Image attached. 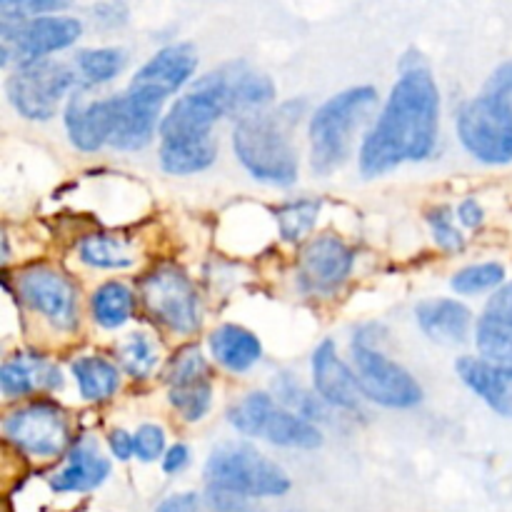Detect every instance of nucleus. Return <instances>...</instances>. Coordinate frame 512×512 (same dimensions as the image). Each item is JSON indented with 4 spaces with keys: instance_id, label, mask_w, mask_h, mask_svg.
Listing matches in <instances>:
<instances>
[{
    "instance_id": "1",
    "label": "nucleus",
    "mask_w": 512,
    "mask_h": 512,
    "mask_svg": "<svg viewBox=\"0 0 512 512\" xmlns=\"http://www.w3.org/2000/svg\"><path fill=\"white\" fill-rule=\"evenodd\" d=\"M440 93L423 63L405 65L383 113L360 145V173L378 178L405 160L430 158L438 145Z\"/></svg>"
},
{
    "instance_id": "2",
    "label": "nucleus",
    "mask_w": 512,
    "mask_h": 512,
    "mask_svg": "<svg viewBox=\"0 0 512 512\" xmlns=\"http://www.w3.org/2000/svg\"><path fill=\"white\" fill-rule=\"evenodd\" d=\"M300 100H288L275 110L238 118L233 148L243 168L260 183L290 188L298 180V153L293 128L303 115Z\"/></svg>"
},
{
    "instance_id": "3",
    "label": "nucleus",
    "mask_w": 512,
    "mask_h": 512,
    "mask_svg": "<svg viewBox=\"0 0 512 512\" xmlns=\"http://www.w3.org/2000/svg\"><path fill=\"white\" fill-rule=\"evenodd\" d=\"M378 105L373 85H358L325 100L310 118V165L318 175H330L348 160L360 125Z\"/></svg>"
},
{
    "instance_id": "4",
    "label": "nucleus",
    "mask_w": 512,
    "mask_h": 512,
    "mask_svg": "<svg viewBox=\"0 0 512 512\" xmlns=\"http://www.w3.org/2000/svg\"><path fill=\"white\" fill-rule=\"evenodd\" d=\"M208 488L228 490L243 498H280L290 490V478L280 465L248 443H225L205 463Z\"/></svg>"
},
{
    "instance_id": "5",
    "label": "nucleus",
    "mask_w": 512,
    "mask_h": 512,
    "mask_svg": "<svg viewBox=\"0 0 512 512\" xmlns=\"http://www.w3.org/2000/svg\"><path fill=\"white\" fill-rule=\"evenodd\" d=\"M233 115L228 70L215 68L180 95L160 120V140H205L213 138V125Z\"/></svg>"
},
{
    "instance_id": "6",
    "label": "nucleus",
    "mask_w": 512,
    "mask_h": 512,
    "mask_svg": "<svg viewBox=\"0 0 512 512\" xmlns=\"http://www.w3.org/2000/svg\"><path fill=\"white\" fill-rule=\"evenodd\" d=\"M228 420L238 433L248 435V438L268 440L280 448L315 450L323 445V433L310 420L283 408V405L275 403L273 395L260 393V390L238 400L228 410Z\"/></svg>"
},
{
    "instance_id": "7",
    "label": "nucleus",
    "mask_w": 512,
    "mask_h": 512,
    "mask_svg": "<svg viewBox=\"0 0 512 512\" xmlns=\"http://www.w3.org/2000/svg\"><path fill=\"white\" fill-rule=\"evenodd\" d=\"M375 325L358 330L353 338V363L358 383L363 395L370 403H378L383 408L408 410L423 403V388L415 383L413 375L390 360L383 350L375 348V340L370 338Z\"/></svg>"
},
{
    "instance_id": "8",
    "label": "nucleus",
    "mask_w": 512,
    "mask_h": 512,
    "mask_svg": "<svg viewBox=\"0 0 512 512\" xmlns=\"http://www.w3.org/2000/svg\"><path fill=\"white\" fill-rule=\"evenodd\" d=\"M458 138L475 160L485 165L512 163V103L483 93L458 113Z\"/></svg>"
},
{
    "instance_id": "9",
    "label": "nucleus",
    "mask_w": 512,
    "mask_h": 512,
    "mask_svg": "<svg viewBox=\"0 0 512 512\" xmlns=\"http://www.w3.org/2000/svg\"><path fill=\"white\" fill-rule=\"evenodd\" d=\"M75 78L73 70L60 60H28L15 68L5 83V93H8L10 105L23 115L25 120H45L55 118L60 108V100L68 93H75Z\"/></svg>"
},
{
    "instance_id": "10",
    "label": "nucleus",
    "mask_w": 512,
    "mask_h": 512,
    "mask_svg": "<svg viewBox=\"0 0 512 512\" xmlns=\"http://www.w3.org/2000/svg\"><path fill=\"white\" fill-rule=\"evenodd\" d=\"M140 300L155 323L175 335H193L203 323V305L193 280L175 265H158L140 280Z\"/></svg>"
},
{
    "instance_id": "11",
    "label": "nucleus",
    "mask_w": 512,
    "mask_h": 512,
    "mask_svg": "<svg viewBox=\"0 0 512 512\" xmlns=\"http://www.w3.org/2000/svg\"><path fill=\"white\" fill-rule=\"evenodd\" d=\"M5 438L33 458L50 460L70 445L68 413L53 400H30L3 420Z\"/></svg>"
},
{
    "instance_id": "12",
    "label": "nucleus",
    "mask_w": 512,
    "mask_h": 512,
    "mask_svg": "<svg viewBox=\"0 0 512 512\" xmlns=\"http://www.w3.org/2000/svg\"><path fill=\"white\" fill-rule=\"evenodd\" d=\"M20 300L60 333H73L80 323V298L73 280L50 265H30L15 280Z\"/></svg>"
},
{
    "instance_id": "13",
    "label": "nucleus",
    "mask_w": 512,
    "mask_h": 512,
    "mask_svg": "<svg viewBox=\"0 0 512 512\" xmlns=\"http://www.w3.org/2000/svg\"><path fill=\"white\" fill-rule=\"evenodd\" d=\"M83 33L78 18L70 15H43L33 20H18L5 23L0 20V63L8 65L10 60L28 63V60H43L45 55L70 48Z\"/></svg>"
},
{
    "instance_id": "14",
    "label": "nucleus",
    "mask_w": 512,
    "mask_h": 512,
    "mask_svg": "<svg viewBox=\"0 0 512 512\" xmlns=\"http://www.w3.org/2000/svg\"><path fill=\"white\" fill-rule=\"evenodd\" d=\"M355 250L338 235H318L300 250L298 285L303 293L330 295L350 278Z\"/></svg>"
},
{
    "instance_id": "15",
    "label": "nucleus",
    "mask_w": 512,
    "mask_h": 512,
    "mask_svg": "<svg viewBox=\"0 0 512 512\" xmlns=\"http://www.w3.org/2000/svg\"><path fill=\"white\" fill-rule=\"evenodd\" d=\"M85 90H88V85L70 95L63 110V120L70 143L78 150L93 153V150H100L113 140L120 120V95L88 100Z\"/></svg>"
},
{
    "instance_id": "16",
    "label": "nucleus",
    "mask_w": 512,
    "mask_h": 512,
    "mask_svg": "<svg viewBox=\"0 0 512 512\" xmlns=\"http://www.w3.org/2000/svg\"><path fill=\"white\" fill-rule=\"evenodd\" d=\"M163 105L165 100L158 95L128 85V90L120 95V120L110 145L118 150L145 148L160 130Z\"/></svg>"
},
{
    "instance_id": "17",
    "label": "nucleus",
    "mask_w": 512,
    "mask_h": 512,
    "mask_svg": "<svg viewBox=\"0 0 512 512\" xmlns=\"http://www.w3.org/2000/svg\"><path fill=\"white\" fill-rule=\"evenodd\" d=\"M313 380L315 390H318V395L323 398V403L340 410H350V413L363 408L365 395L358 383V375L340 360L333 340H323V343L315 348Z\"/></svg>"
},
{
    "instance_id": "18",
    "label": "nucleus",
    "mask_w": 512,
    "mask_h": 512,
    "mask_svg": "<svg viewBox=\"0 0 512 512\" xmlns=\"http://www.w3.org/2000/svg\"><path fill=\"white\" fill-rule=\"evenodd\" d=\"M195 68H198V58H195V53L190 50V45H168V48L158 50V53L135 73L130 85L168 100L170 95H175L185 83H188L190 75L195 73Z\"/></svg>"
},
{
    "instance_id": "19",
    "label": "nucleus",
    "mask_w": 512,
    "mask_h": 512,
    "mask_svg": "<svg viewBox=\"0 0 512 512\" xmlns=\"http://www.w3.org/2000/svg\"><path fill=\"white\" fill-rule=\"evenodd\" d=\"M0 388L5 398H28L38 390L63 388V370L53 360L35 353H18L0 370Z\"/></svg>"
},
{
    "instance_id": "20",
    "label": "nucleus",
    "mask_w": 512,
    "mask_h": 512,
    "mask_svg": "<svg viewBox=\"0 0 512 512\" xmlns=\"http://www.w3.org/2000/svg\"><path fill=\"white\" fill-rule=\"evenodd\" d=\"M110 475V460L90 440H80L65 455V465L50 478L55 493H88L103 485Z\"/></svg>"
},
{
    "instance_id": "21",
    "label": "nucleus",
    "mask_w": 512,
    "mask_h": 512,
    "mask_svg": "<svg viewBox=\"0 0 512 512\" xmlns=\"http://www.w3.org/2000/svg\"><path fill=\"white\" fill-rule=\"evenodd\" d=\"M415 318H418L420 330L428 335L435 343L458 345L468 340L470 325H473V315L465 308L460 300L440 298V300H425L415 308Z\"/></svg>"
},
{
    "instance_id": "22",
    "label": "nucleus",
    "mask_w": 512,
    "mask_h": 512,
    "mask_svg": "<svg viewBox=\"0 0 512 512\" xmlns=\"http://www.w3.org/2000/svg\"><path fill=\"white\" fill-rule=\"evenodd\" d=\"M455 370H458L460 380H463L478 398L485 400L488 408L505 415V418H512V380L508 375H503L498 368H493L488 360L470 358V355L460 358Z\"/></svg>"
},
{
    "instance_id": "23",
    "label": "nucleus",
    "mask_w": 512,
    "mask_h": 512,
    "mask_svg": "<svg viewBox=\"0 0 512 512\" xmlns=\"http://www.w3.org/2000/svg\"><path fill=\"white\" fill-rule=\"evenodd\" d=\"M208 345L213 358L225 370H233V373H245V370H250L263 358V345H260L258 335L233 323H225L220 328H215L210 333Z\"/></svg>"
},
{
    "instance_id": "24",
    "label": "nucleus",
    "mask_w": 512,
    "mask_h": 512,
    "mask_svg": "<svg viewBox=\"0 0 512 512\" xmlns=\"http://www.w3.org/2000/svg\"><path fill=\"white\" fill-rule=\"evenodd\" d=\"M160 165L170 175H193L210 168L218 158V143L205 140H160Z\"/></svg>"
},
{
    "instance_id": "25",
    "label": "nucleus",
    "mask_w": 512,
    "mask_h": 512,
    "mask_svg": "<svg viewBox=\"0 0 512 512\" xmlns=\"http://www.w3.org/2000/svg\"><path fill=\"white\" fill-rule=\"evenodd\" d=\"M73 375L80 395L88 403H105L120 390V370L105 358L85 355L73 360Z\"/></svg>"
},
{
    "instance_id": "26",
    "label": "nucleus",
    "mask_w": 512,
    "mask_h": 512,
    "mask_svg": "<svg viewBox=\"0 0 512 512\" xmlns=\"http://www.w3.org/2000/svg\"><path fill=\"white\" fill-rule=\"evenodd\" d=\"M135 295L120 280H108L100 288H95L93 298H90V313L93 320L105 330H115L125 325L133 315Z\"/></svg>"
},
{
    "instance_id": "27",
    "label": "nucleus",
    "mask_w": 512,
    "mask_h": 512,
    "mask_svg": "<svg viewBox=\"0 0 512 512\" xmlns=\"http://www.w3.org/2000/svg\"><path fill=\"white\" fill-rule=\"evenodd\" d=\"M78 255L85 265L100 270H120L133 265L130 243L113 233L85 235L78 245Z\"/></svg>"
},
{
    "instance_id": "28",
    "label": "nucleus",
    "mask_w": 512,
    "mask_h": 512,
    "mask_svg": "<svg viewBox=\"0 0 512 512\" xmlns=\"http://www.w3.org/2000/svg\"><path fill=\"white\" fill-rule=\"evenodd\" d=\"M128 63V53L120 48H85L75 55L85 85H103L118 78Z\"/></svg>"
},
{
    "instance_id": "29",
    "label": "nucleus",
    "mask_w": 512,
    "mask_h": 512,
    "mask_svg": "<svg viewBox=\"0 0 512 512\" xmlns=\"http://www.w3.org/2000/svg\"><path fill=\"white\" fill-rule=\"evenodd\" d=\"M475 343H478L480 358L488 360L493 368L512 380V330L488 318H480L475 328Z\"/></svg>"
},
{
    "instance_id": "30",
    "label": "nucleus",
    "mask_w": 512,
    "mask_h": 512,
    "mask_svg": "<svg viewBox=\"0 0 512 512\" xmlns=\"http://www.w3.org/2000/svg\"><path fill=\"white\" fill-rule=\"evenodd\" d=\"M115 353H118V360L125 373L135 380H145L158 368V345H155V340L148 333H140V330L120 340Z\"/></svg>"
},
{
    "instance_id": "31",
    "label": "nucleus",
    "mask_w": 512,
    "mask_h": 512,
    "mask_svg": "<svg viewBox=\"0 0 512 512\" xmlns=\"http://www.w3.org/2000/svg\"><path fill=\"white\" fill-rule=\"evenodd\" d=\"M320 213V200L313 198H298L288 200V203L275 208V220H278V230L283 240L288 243H298L305 235L313 230L315 218Z\"/></svg>"
},
{
    "instance_id": "32",
    "label": "nucleus",
    "mask_w": 512,
    "mask_h": 512,
    "mask_svg": "<svg viewBox=\"0 0 512 512\" xmlns=\"http://www.w3.org/2000/svg\"><path fill=\"white\" fill-rule=\"evenodd\" d=\"M200 380H210L208 360L203 358L198 345H185L183 350L173 355V360H168L165 383H168V388H180V385L200 383Z\"/></svg>"
},
{
    "instance_id": "33",
    "label": "nucleus",
    "mask_w": 512,
    "mask_h": 512,
    "mask_svg": "<svg viewBox=\"0 0 512 512\" xmlns=\"http://www.w3.org/2000/svg\"><path fill=\"white\" fill-rule=\"evenodd\" d=\"M505 285V268L500 263H478L453 275V290L460 295H480Z\"/></svg>"
},
{
    "instance_id": "34",
    "label": "nucleus",
    "mask_w": 512,
    "mask_h": 512,
    "mask_svg": "<svg viewBox=\"0 0 512 512\" xmlns=\"http://www.w3.org/2000/svg\"><path fill=\"white\" fill-rule=\"evenodd\" d=\"M210 403H213V385H210V380L170 388V405H173L188 423H198L200 418H205L210 410Z\"/></svg>"
},
{
    "instance_id": "35",
    "label": "nucleus",
    "mask_w": 512,
    "mask_h": 512,
    "mask_svg": "<svg viewBox=\"0 0 512 512\" xmlns=\"http://www.w3.org/2000/svg\"><path fill=\"white\" fill-rule=\"evenodd\" d=\"M425 220H428L435 243L440 248L448 250V253H458V250L465 248V238L458 225H455V215L448 205H435V208H430Z\"/></svg>"
},
{
    "instance_id": "36",
    "label": "nucleus",
    "mask_w": 512,
    "mask_h": 512,
    "mask_svg": "<svg viewBox=\"0 0 512 512\" xmlns=\"http://www.w3.org/2000/svg\"><path fill=\"white\" fill-rule=\"evenodd\" d=\"M135 440V458L143 463H153V460L163 458L165 450V430L155 423H143L133 435Z\"/></svg>"
},
{
    "instance_id": "37",
    "label": "nucleus",
    "mask_w": 512,
    "mask_h": 512,
    "mask_svg": "<svg viewBox=\"0 0 512 512\" xmlns=\"http://www.w3.org/2000/svg\"><path fill=\"white\" fill-rule=\"evenodd\" d=\"M483 318L512 330V280L505 283L500 290H495V295L488 300V305H485Z\"/></svg>"
},
{
    "instance_id": "38",
    "label": "nucleus",
    "mask_w": 512,
    "mask_h": 512,
    "mask_svg": "<svg viewBox=\"0 0 512 512\" xmlns=\"http://www.w3.org/2000/svg\"><path fill=\"white\" fill-rule=\"evenodd\" d=\"M205 505L210 512H253V503L243 495L228 493V490L208 488L203 495Z\"/></svg>"
},
{
    "instance_id": "39",
    "label": "nucleus",
    "mask_w": 512,
    "mask_h": 512,
    "mask_svg": "<svg viewBox=\"0 0 512 512\" xmlns=\"http://www.w3.org/2000/svg\"><path fill=\"white\" fill-rule=\"evenodd\" d=\"M155 512H210L205 500L195 493H178L165 498Z\"/></svg>"
},
{
    "instance_id": "40",
    "label": "nucleus",
    "mask_w": 512,
    "mask_h": 512,
    "mask_svg": "<svg viewBox=\"0 0 512 512\" xmlns=\"http://www.w3.org/2000/svg\"><path fill=\"white\" fill-rule=\"evenodd\" d=\"M485 93L500 95V98L510 100L512 103V60L500 65V68L490 75L488 85H485Z\"/></svg>"
},
{
    "instance_id": "41",
    "label": "nucleus",
    "mask_w": 512,
    "mask_h": 512,
    "mask_svg": "<svg viewBox=\"0 0 512 512\" xmlns=\"http://www.w3.org/2000/svg\"><path fill=\"white\" fill-rule=\"evenodd\" d=\"M188 465H190V450H188V445H185V443L170 445L168 453L163 455V470L168 475L183 473Z\"/></svg>"
},
{
    "instance_id": "42",
    "label": "nucleus",
    "mask_w": 512,
    "mask_h": 512,
    "mask_svg": "<svg viewBox=\"0 0 512 512\" xmlns=\"http://www.w3.org/2000/svg\"><path fill=\"white\" fill-rule=\"evenodd\" d=\"M455 218L460 220L463 228H480L485 220V210L480 208V203L475 198H465L458 205V210H455Z\"/></svg>"
},
{
    "instance_id": "43",
    "label": "nucleus",
    "mask_w": 512,
    "mask_h": 512,
    "mask_svg": "<svg viewBox=\"0 0 512 512\" xmlns=\"http://www.w3.org/2000/svg\"><path fill=\"white\" fill-rule=\"evenodd\" d=\"M108 445H110V453H113L118 460L135 458V440H133V435L125 433L123 428H115L113 433L108 435Z\"/></svg>"
},
{
    "instance_id": "44",
    "label": "nucleus",
    "mask_w": 512,
    "mask_h": 512,
    "mask_svg": "<svg viewBox=\"0 0 512 512\" xmlns=\"http://www.w3.org/2000/svg\"><path fill=\"white\" fill-rule=\"evenodd\" d=\"M93 15L98 18V23L103 25H123L128 8L120 3H100L93 5Z\"/></svg>"
}]
</instances>
